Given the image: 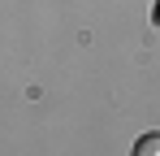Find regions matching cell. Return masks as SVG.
I'll use <instances>...</instances> for the list:
<instances>
[{
    "mask_svg": "<svg viewBox=\"0 0 160 156\" xmlns=\"http://www.w3.org/2000/svg\"><path fill=\"white\" fill-rule=\"evenodd\" d=\"M134 152H138V156H160V134H143Z\"/></svg>",
    "mask_w": 160,
    "mask_h": 156,
    "instance_id": "cell-1",
    "label": "cell"
}]
</instances>
